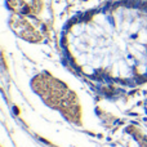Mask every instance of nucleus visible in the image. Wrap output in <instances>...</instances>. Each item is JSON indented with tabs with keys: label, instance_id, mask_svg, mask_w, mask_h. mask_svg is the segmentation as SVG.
Segmentation results:
<instances>
[{
	"label": "nucleus",
	"instance_id": "nucleus-1",
	"mask_svg": "<svg viewBox=\"0 0 147 147\" xmlns=\"http://www.w3.org/2000/svg\"><path fill=\"white\" fill-rule=\"evenodd\" d=\"M65 66L119 96L147 84V0H109L71 17L59 35Z\"/></svg>",
	"mask_w": 147,
	"mask_h": 147
}]
</instances>
